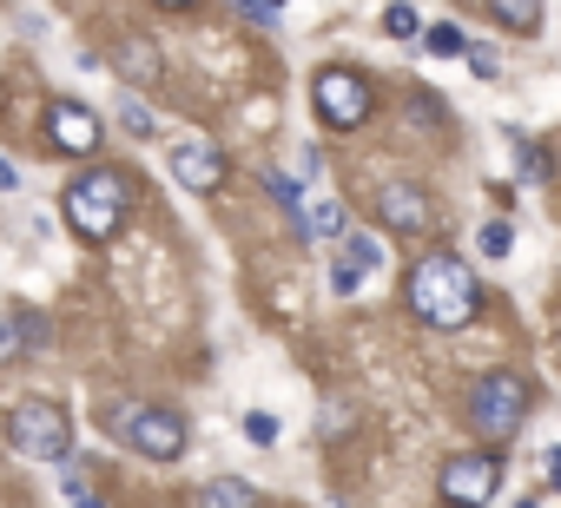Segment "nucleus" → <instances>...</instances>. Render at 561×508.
<instances>
[{
  "mask_svg": "<svg viewBox=\"0 0 561 508\" xmlns=\"http://www.w3.org/2000/svg\"><path fill=\"white\" fill-rule=\"evenodd\" d=\"M410 311H416L430 331H462V324H476L482 291H476V278H469L462 258H449V251H430V258L410 265Z\"/></svg>",
  "mask_w": 561,
  "mask_h": 508,
  "instance_id": "f257e3e1",
  "label": "nucleus"
},
{
  "mask_svg": "<svg viewBox=\"0 0 561 508\" xmlns=\"http://www.w3.org/2000/svg\"><path fill=\"white\" fill-rule=\"evenodd\" d=\"M60 211H67V224L80 238H93V244L113 238L119 218L133 211V172H87V178H73L67 198H60Z\"/></svg>",
  "mask_w": 561,
  "mask_h": 508,
  "instance_id": "f03ea898",
  "label": "nucleus"
},
{
  "mask_svg": "<svg viewBox=\"0 0 561 508\" xmlns=\"http://www.w3.org/2000/svg\"><path fill=\"white\" fill-rule=\"evenodd\" d=\"M522 416H528V383H522V377L495 370V377H482V383L469 390V423H476L482 442H508V436L522 429Z\"/></svg>",
  "mask_w": 561,
  "mask_h": 508,
  "instance_id": "7ed1b4c3",
  "label": "nucleus"
},
{
  "mask_svg": "<svg viewBox=\"0 0 561 508\" xmlns=\"http://www.w3.org/2000/svg\"><path fill=\"white\" fill-rule=\"evenodd\" d=\"M8 442L21 449V455H34V462H67V449H73V429H67V409L60 403H21L14 416H8Z\"/></svg>",
  "mask_w": 561,
  "mask_h": 508,
  "instance_id": "20e7f679",
  "label": "nucleus"
},
{
  "mask_svg": "<svg viewBox=\"0 0 561 508\" xmlns=\"http://www.w3.org/2000/svg\"><path fill=\"white\" fill-rule=\"evenodd\" d=\"M311 106H318L324 126L357 132V126L370 119V86H364V73H351V67H324V73L311 80Z\"/></svg>",
  "mask_w": 561,
  "mask_h": 508,
  "instance_id": "39448f33",
  "label": "nucleus"
},
{
  "mask_svg": "<svg viewBox=\"0 0 561 508\" xmlns=\"http://www.w3.org/2000/svg\"><path fill=\"white\" fill-rule=\"evenodd\" d=\"M436 488H443V501H456V508H482V501L502 488V455H495V449L449 455L443 475H436Z\"/></svg>",
  "mask_w": 561,
  "mask_h": 508,
  "instance_id": "423d86ee",
  "label": "nucleus"
},
{
  "mask_svg": "<svg viewBox=\"0 0 561 508\" xmlns=\"http://www.w3.org/2000/svg\"><path fill=\"white\" fill-rule=\"evenodd\" d=\"M126 442L139 455H152V462H179L185 455V416L179 409H139L133 429H126Z\"/></svg>",
  "mask_w": 561,
  "mask_h": 508,
  "instance_id": "0eeeda50",
  "label": "nucleus"
},
{
  "mask_svg": "<svg viewBox=\"0 0 561 508\" xmlns=\"http://www.w3.org/2000/svg\"><path fill=\"white\" fill-rule=\"evenodd\" d=\"M377 218H383L390 231H430V224H436V205H430L423 185L397 178V185H377Z\"/></svg>",
  "mask_w": 561,
  "mask_h": 508,
  "instance_id": "6e6552de",
  "label": "nucleus"
},
{
  "mask_svg": "<svg viewBox=\"0 0 561 508\" xmlns=\"http://www.w3.org/2000/svg\"><path fill=\"white\" fill-rule=\"evenodd\" d=\"M172 178H179L185 192H218V185H225V159H218V146H205V139H179V146H172Z\"/></svg>",
  "mask_w": 561,
  "mask_h": 508,
  "instance_id": "1a4fd4ad",
  "label": "nucleus"
},
{
  "mask_svg": "<svg viewBox=\"0 0 561 508\" xmlns=\"http://www.w3.org/2000/svg\"><path fill=\"white\" fill-rule=\"evenodd\" d=\"M47 132H54V146H60L67 159H87V152L100 146V113H87V106L60 100V106L47 113Z\"/></svg>",
  "mask_w": 561,
  "mask_h": 508,
  "instance_id": "9d476101",
  "label": "nucleus"
},
{
  "mask_svg": "<svg viewBox=\"0 0 561 508\" xmlns=\"http://www.w3.org/2000/svg\"><path fill=\"white\" fill-rule=\"evenodd\" d=\"M298 231L311 238V244H324V238H344V205L337 198H298Z\"/></svg>",
  "mask_w": 561,
  "mask_h": 508,
  "instance_id": "9b49d317",
  "label": "nucleus"
},
{
  "mask_svg": "<svg viewBox=\"0 0 561 508\" xmlns=\"http://www.w3.org/2000/svg\"><path fill=\"white\" fill-rule=\"evenodd\" d=\"M198 501H205V508H257V488H251L244 475H211Z\"/></svg>",
  "mask_w": 561,
  "mask_h": 508,
  "instance_id": "f8f14e48",
  "label": "nucleus"
},
{
  "mask_svg": "<svg viewBox=\"0 0 561 508\" xmlns=\"http://www.w3.org/2000/svg\"><path fill=\"white\" fill-rule=\"evenodd\" d=\"M489 14H495L508 34H535V27H541V0H489Z\"/></svg>",
  "mask_w": 561,
  "mask_h": 508,
  "instance_id": "ddd939ff",
  "label": "nucleus"
},
{
  "mask_svg": "<svg viewBox=\"0 0 561 508\" xmlns=\"http://www.w3.org/2000/svg\"><path fill=\"white\" fill-rule=\"evenodd\" d=\"M344 238H351V251H344V272H351V278H364V272L383 265V244H377V238H357V231H344Z\"/></svg>",
  "mask_w": 561,
  "mask_h": 508,
  "instance_id": "4468645a",
  "label": "nucleus"
},
{
  "mask_svg": "<svg viewBox=\"0 0 561 508\" xmlns=\"http://www.w3.org/2000/svg\"><path fill=\"white\" fill-rule=\"evenodd\" d=\"M508 146H515V159H522V178H528V185H548V172H554V165H548V152H541V146H528L522 132H508Z\"/></svg>",
  "mask_w": 561,
  "mask_h": 508,
  "instance_id": "2eb2a0df",
  "label": "nucleus"
},
{
  "mask_svg": "<svg viewBox=\"0 0 561 508\" xmlns=\"http://www.w3.org/2000/svg\"><path fill=\"white\" fill-rule=\"evenodd\" d=\"M119 67H126L133 80H152V73H159V54H152L146 41H126V47H119Z\"/></svg>",
  "mask_w": 561,
  "mask_h": 508,
  "instance_id": "dca6fc26",
  "label": "nucleus"
},
{
  "mask_svg": "<svg viewBox=\"0 0 561 508\" xmlns=\"http://www.w3.org/2000/svg\"><path fill=\"white\" fill-rule=\"evenodd\" d=\"M133 416H139V403H100V429H106V436H126Z\"/></svg>",
  "mask_w": 561,
  "mask_h": 508,
  "instance_id": "f3484780",
  "label": "nucleus"
},
{
  "mask_svg": "<svg viewBox=\"0 0 561 508\" xmlns=\"http://www.w3.org/2000/svg\"><path fill=\"white\" fill-rule=\"evenodd\" d=\"M416 27H423V21H416V14L403 8V0H397L390 14H383V34H390V41H416Z\"/></svg>",
  "mask_w": 561,
  "mask_h": 508,
  "instance_id": "a211bd4d",
  "label": "nucleus"
},
{
  "mask_svg": "<svg viewBox=\"0 0 561 508\" xmlns=\"http://www.w3.org/2000/svg\"><path fill=\"white\" fill-rule=\"evenodd\" d=\"M482 251H489V258H508V251H515V231L495 218V224H482Z\"/></svg>",
  "mask_w": 561,
  "mask_h": 508,
  "instance_id": "6ab92c4d",
  "label": "nucleus"
},
{
  "mask_svg": "<svg viewBox=\"0 0 561 508\" xmlns=\"http://www.w3.org/2000/svg\"><path fill=\"white\" fill-rule=\"evenodd\" d=\"M119 119H126V126H133L139 139H152V113H146L139 100H119Z\"/></svg>",
  "mask_w": 561,
  "mask_h": 508,
  "instance_id": "aec40b11",
  "label": "nucleus"
},
{
  "mask_svg": "<svg viewBox=\"0 0 561 508\" xmlns=\"http://www.w3.org/2000/svg\"><path fill=\"white\" fill-rule=\"evenodd\" d=\"M244 436H251V442H277V416L251 409V416H244Z\"/></svg>",
  "mask_w": 561,
  "mask_h": 508,
  "instance_id": "412c9836",
  "label": "nucleus"
},
{
  "mask_svg": "<svg viewBox=\"0 0 561 508\" xmlns=\"http://www.w3.org/2000/svg\"><path fill=\"white\" fill-rule=\"evenodd\" d=\"M430 54H443V60L462 54V34H456V27H430Z\"/></svg>",
  "mask_w": 561,
  "mask_h": 508,
  "instance_id": "4be33fe9",
  "label": "nucleus"
},
{
  "mask_svg": "<svg viewBox=\"0 0 561 508\" xmlns=\"http://www.w3.org/2000/svg\"><path fill=\"white\" fill-rule=\"evenodd\" d=\"M462 54H469V73H476V80H495V67H502V60H495L489 47H462Z\"/></svg>",
  "mask_w": 561,
  "mask_h": 508,
  "instance_id": "5701e85b",
  "label": "nucleus"
},
{
  "mask_svg": "<svg viewBox=\"0 0 561 508\" xmlns=\"http://www.w3.org/2000/svg\"><path fill=\"white\" fill-rule=\"evenodd\" d=\"M14 357V324H0V363Z\"/></svg>",
  "mask_w": 561,
  "mask_h": 508,
  "instance_id": "b1692460",
  "label": "nucleus"
},
{
  "mask_svg": "<svg viewBox=\"0 0 561 508\" xmlns=\"http://www.w3.org/2000/svg\"><path fill=\"white\" fill-rule=\"evenodd\" d=\"M14 185H21V172H14L8 159H0V192H14Z\"/></svg>",
  "mask_w": 561,
  "mask_h": 508,
  "instance_id": "393cba45",
  "label": "nucleus"
},
{
  "mask_svg": "<svg viewBox=\"0 0 561 508\" xmlns=\"http://www.w3.org/2000/svg\"><path fill=\"white\" fill-rule=\"evenodd\" d=\"M548 482H561V449H548Z\"/></svg>",
  "mask_w": 561,
  "mask_h": 508,
  "instance_id": "a878e982",
  "label": "nucleus"
},
{
  "mask_svg": "<svg viewBox=\"0 0 561 508\" xmlns=\"http://www.w3.org/2000/svg\"><path fill=\"white\" fill-rule=\"evenodd\" d=\"M73 508H100V501H93V495H80V501H73Z\"/></svg>",
  "mask_w": 561,
  "mask_h": 508,
  "instance_id": "bb28decb",
  "label": "nucleus"
},
{
  "mask_svg": "<svg viewBox=\"0 0 561 508\" xmlns=\"http://www.w3.org/2000/svg\"><path fill=\"white\" fill-rule=\"evenodd\" d=\"M159 8H192V0H159Z\"/></svg>",
  "mask_w": 561,
  "mask_h": 508,
  "instance_id": "cd10ccee",
  "label": "nucleus"
},
{
  "mask_svg": "<svg viewBox=\"0 0 561 508\" xmlns=\"http://www.w3.org/2000/svg\"><path fill=\"white\" fill-rule=\"evenodd\" d=\"M443 508H456V501H443Z\"/></svg>",
  "mask_w": 561,
  "mask_h": 508,
  "instance_id": "c85d7f7f",
  "label": "nucleus"
}]
</instances>
